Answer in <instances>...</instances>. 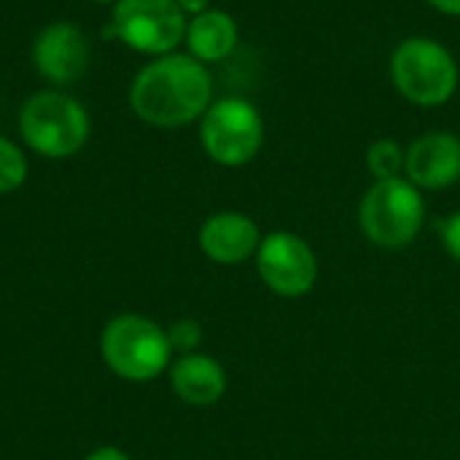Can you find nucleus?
Returning a JSON list of instances; mask_svg holds the SVG:
<instances>
[{
  "instance_id": "obj_6",
  "label": "nucleus",
  "mask_w": 460,
  "mask_h": 460,
  "mask_svg": "<svg viewBox=\"0 0 460 460\" xmlns=\"http://www.w3.org/2000/svg\"><path fill=\"white\" fill-rule=\"evenodd\" d=\"M199 143L221 167H243L264 146V119L245 97L213 100L199 119Z\"/></svg>"
},
{
  "instance_id": "obj_8",
  "label": "nucleus",
  "mask_w": 460,
  "mask_h": 460,
  "mask_svg": "<svg viewBox=\"0 0 460 460\" xmlns=\"http://www.w3.org/2000/svg\"><path fill=\"white\" fill-rule=\"evenodd\" d=\"M256 270L261 283L283 299L307 296L318 280L315 251L305 237L294 232H272L261 237L256 251Z\"/></svg>"
},
{
  "instance_id": "obj_3",
  "label": "nucleus",
  "mask_w": 460,
  "mask_h": 460,
  "mask_svg": "<svg viewBox=\"0 0 460 460\" xmlns=\"http://www.w3.org/2000/svg\"><path fill=\"white\" fill-rule=\"evenodd\" d=\"M22 140L46 159H67L89 140L86 108L62 89H43L24 100L19 111Z\"/></svg>"
},
{
  "instance_id": "obj_4",
  "label": "nucleus",
  "mask_w": 460,
  "mask_h": 460,
  "mask_svg": "<svg viewBox=\"0 0 460 460\" xmlns=\"http://www.w3.org/2000/svg\"><path fill=\"white\" fill-rule=\"evenodd\" d=\"M426 199L423 191L402 178L375 181L358 205V224L364 237L385 251L407 248L423 229Z\"/></svg>"
},
{
  "instance_id": "obj_12",
  "label": "nucleus",
  "mask_w": 460,
  "mask_h": 460,
  "mask_svg": "<svg viewBox=\"0 0 460 460\" xmlns=\"http://www.w3.org/2000/svg\"><path fill=\"white\" fill-rule=\"evenodd\" d=\"M170 385L183 404L210 407L226 394V372L210 356L186 353L170 367Z\"/></svg>"
},
{
  "instance_id": "obj_11",
  "label": "nucleus",
  "mask_w": 460,
  "mask_h": 460,
  "mask_svg": "<svg viewBox=\"0 0 460 460\" xmlns=\"http://www.w3.org/2000/svg\"><path fill=\"white\" fill-rule=\"evenodd\" d=\"M261 245V232L256 221L237 210H224L210 216L199 229L202 253L224 267H234L256 256Z\"/></svg>"
},
{
  "instance_id": "obj_19",
  "label": "nucleus",
  "mask_w": 460,
  "mask_h": 460,
  "mask_svg": "<svg viewBox=\"0 0 460 460\" xmlns=\"http://www.w3.org/2000/svg\"><path fill=\"white\" fill-rule=\"evenodd\" d=\"M426 3L445 16H458L460 19V0H426Z\"/></svg>"
},
{
  "instance_id": "obj_20",
  "label": "nucleus",
  "mask_w": 460,
  "mask_h": 460,
  "mask_svg": "<svg viewBox=\"0 0 460 460\" xmlns=\"http://www.w3.org/2000/svg\"><path fill=\"white\" fill-rule=\"evenodd\" d=\"M175 3L181 5V11L186 16H197V13H202V11L210 8V0H175Z\"/></svg>"
},
{
  "instance_id": "obj_16",
  "label": "nucleus",
  "mask_w": 460,
  "mask_h": 460,
  "mask_svg": "<svg viewBox=\"0 0 460 460\" xmlns=\"http://www.w3.org/2000/svg\"><path fill=\"white\" fill-rule=\"evenodd\" d=\"M167 337H170V345H172V353L178 350V353H194L197 350V345H199V340H202V329H199V323L197 321H178L170 332H167Z\"/></svg>"
},
{
  "instance_id": "obj_13",
  "label": "nucleus",
  "mask_w": 460,
  "mask_h": 460,
  "mask_svg": "<svg viewBox=\"0 0 460 460\" xmlns=\"http://www.w3.org/2000/svg\"><path fill=\"white\" fill-rule=\"evenodd\" d=\"M186 46L194 59L202 65L224 62L240 40V27L232 13L221 8H208L189 19L186 24Z\"/></svg>"
},
{
  "instance_id": "obj_1",
  "label": "nucleus",
  "mask_w": 460,
  "mask_h": 460,
  "mask_svg": "<svg viewBox=\"0 0 460 460\" xmlns=\"http://www.w3.org/2000/svg\"><path fill=\"white\" fill-rule=\"evenodd\" d=\"M213 102V75L191 54H164L148 62L129 86L135 116L151 127L178 129L205 116Z\"/></svg>"
},
{
  "instance_id": "obj_10",
  "label": "nucleus",
  "mask_w": 460,
  "mask_h": 460,
  "mask_svg": "<svg viewBox=\"0 0 460 460\" xmlns=\"http://www.w3.org/2000/svg\"><path fill=\"white\" fill-rule=\"evenodd\" d=\"M404 178L420 191H442L460 181V137L456 132H426L407 146Z\"/></svg>"
},
{
  "instance_id": "obj_9",
  "label": "nucleus",
  "mask_w": 460,
  "mask_h": 460,
  "mask_svg": "<svg viewBox=\"0 0 460 460\" xmlns=\"http://www.w3.org/2000/svg\"><path fill=\"white\" fill-rule=\"evenodd\" d=\"M32 65L54 86L78 81L89 65V40L84 30L73 22L46 24L32 43Z\"/></svg>"
},
{
  "instance_id": "obj_2",
  "label": "nucleus",
  "mask_w": 460,
  "mask_h": 460,
  "mask_svg": "<svg viewBox=\"0 0 460 460\" xmlns=\"http://www.w3.org/2000/svg\"><path fill=\"white\" fill-rule=\"evenodd\" d=\"M388 70L396 92L418 108H439L450 102L460 81L453 51L429 35L404 38L394 49Z\"/></svg>"
},
{
  "instance_id": "obj_18",
  "label": "nucleus",
  "mask_w": 460,
  "mask_h": 460,
  "mask_svg": "<svg viewBox=\"0 0 460 460\" xmlns=\"http://www.w3.org/2000/svg\"><path fill=\"white\" fill-rule=\"evenodd\" d=\"M84 460H132L127 453H121L119 447H100L94 453H89Z\"/></svg>"
},
{
  "instance_id": "obj_5",
  "label": "nucleus",
  "mask_w": 460,
  "mask_h": 460,
  "mask_svg": "<svg viewBox=\"0 0 460 460\" xmlns=\"http://www.w3.org/2000/svg\"><path fill=\"white\" fill-rule=\"evenodd\" d=\"M102 361L129 383H148L167 372L172 345L167 332L143 315L113 318L100 337Z\"/></svg>"
},
{
  "instance_id": "obj_15",
  "label": "nucleus",
  "mask_w": 460,
  "mask_h": 460,
  "mask_svg": "<svg viewBox=\"0 0 460 460\" xmlns=\"http://www.w3.org/2000/svg\"><path fill=\"white\" fill-rule=\"evenodd\" d=\"M27 178V156L24 151L0 135V194L16 191Z\"/></svg>"
},
{
  "instance_id": "obj_7",
  "label": "nucleus",
  "mask_w": 460,
  "mask_h": 460,
  "mask_svg": "<svg viewBox=\"0 0 460 460\" xmlns=\"http://www.w3.org/2000/svg\"><path fill=\"white\" fill-rule=\"evenodd\" d=\"M186 13L175 0H116L111 30L113 35L140 51L164 57L186 38Z\"/></svg>"
},
{
  "instance_id": "obj_21",
  "label": "nucleus",
  "mask_w": 460,
  "mask_h": 460,
  "mask_svg": "<svg viewBox=\"0 0 460 460\" xmlns=\"http://www.w3.org/2000/svg\"><path fill=\"white\" fill-rule=\"evenodd\" d=\"M94 3H116V0H94Z\"/></svg>"
},
{
  "instance_id": "obj_17",
  "label": "nucleus",
  "mask_w": 460,
  "mask_h": 460,
  "mask_svg": "<svg viewBox=\"0 0 460 460\" xmlns=\"http://www.w3.org/2000/svg\"><path fill=\"white\" fill-rule=\"evenodd\" d=\"M439 232H442L445 251L460 264V210H456L453 216H447V218L439 224Z\"/></svg>"
},
{
  "instance_id": "obj_14",
  "label": "nucleus",
  "mask_w": 460,
  "mask_h": 460,
  "mask_svg": "<svg viewBox=\"0 0 460 460\" xmlns=\"http://www.w3.org/2000/svg\"><path fill=\"white\" fill-rule=\"evenodd\" d=\"M404 162H407V148L394 137L372 140L369 148H367V170H369V175L375 181L402 178L404 175Z\"/></svg>"
}]
</instances>
